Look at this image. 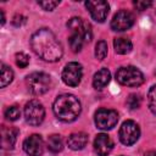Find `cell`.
Wrapping results in <instances>:
<instances>
[{
	"instance_id": "6da1fadb",
	"label": "cell",
	"mask_w": 156,
	"mask_h": 156,
	"mask_svg": "<svg viewBox=\"0 0 156 156\" xmlns=\"http://www.w3.org/2000/svg\"><path fill=\"white\" fill-rule=\"evenodd\" d=\"M32 50L44 61L56 62L61 58L63 49L56 35L48 28L38 29L30 37Z\"/></svg>"
},
{
	"instance_id": "7a4b0ae2",
	"label": "cell",
	"mask_w": 156,
	"mask_h": 156,
	"mask_svg": "<svg viewBox=\"0 0 156 156\" xmlns=\"http://www.w3.org/2000/svg\"><path fill=\"white\" fill-rule=\"evenodd\" d=\"M67 28L71 32L68 41H69V46L73 52L80 51L83 45L91 40V37H93L91 27L84 18L72 17L67 22Z\"/></svg>"
},
{
	"instance_id": "3957f363",
	"label": "cell",
	"mask_w": 156,
	"mask_h": 156,
	"mask_svg": "<svg viewBox=\"0 0 156 156\" xmlns=\"http://www.w3.org/2000/svg\"><path fill=\"white\" fill-rule=\"evenodd\" d=\"M55 116L62 122H72L80 113V102L72 94H62L56 98L52 105Z\"/></svg>"
},
{
	"instance_id": "277c9868",
	"label": "cell",
	"mask_w": 156,
	"mask_h": 156,
	"mask_svg": "<svg viewBox=\"0 0 156 156\" xmlns=\"http://www.w3.org/2000/svg\"><path fill=\"white\" fill-rule=\"evenodd\" d=\"M26 84L33 95H43L51 87V78L44 72H33L27 76Z\"/></svg>"
},
{
	"instance_id": "5b68a950",
	"label": "cell",
	"mask_w": 156,
	"mask_h": 156,
	"mask_svg": "<svg viewBox=\"0 0 156 156\" xmlns=\"http://www.w3.org/2000/svg\"><path fill=\"white\" fill-rule=\"evenodd\" d=\"M116 79L119 84L127 87H139L144 83V74L134 66L121 67L116 72Z\"/></svg>"
},
{
	"instance_id": "8992f818",
	"label": "cell",
	"mask_w": 156,
	"mask_h": 156,
	"mask_svg": "<svg viewBox=\"0 0 156 156\" xmlns=\"http://www.w3.org/2000/svg\"><path fill=\"white\" fill-rule=\"evenodd\" d=\"M24 117L30 126H39L45 117L44 106L38 100H30L24 106Z\"/></svg>"
},
{
	"instance_id": "52a82bcc",
	"label": "cell",
	"mask_w": 156,
	"mask_h": 156,
	"mask_svg": "<svg viewBox=\"0 0 156 156\" xmlns=\"http://www.w3.org/2000/svg\"><path fill=\"white\" fill-rule=\"evenodd\" d=\"M118 122V113L111 108H100L95 112V124L100 129H111Z\"/></svg>"
},
{
	"instance_id": "ba28073f",
	"label": "cell",
	"mask_w": 156,
	"mask_h": 156,
	"mask_svg": "<svg viewBox=\"0 0 156 156\" xmlns=\"http://www.w3.org/2000/svg\"><path fill=\"white\" fill-rule=\"evenodd\" d=\"M139 135L140 129L134 121H126L119 128V140L127 146L133 145L139 139Z\"/></svg>"
},
{
	"instance_id": "9c48e42d",
	"label": "cell",
	"mask_w": 156,
	"mask_h": 156,
	"mask_svg": "<svg viewBox=\"0 0 156 156\" xmlns=\"http://www.w3.org/2000/svg\"><path fill=\"white\" fill-rule=\"evenodd\" d=\"M82 76L83 69L78 62L67 63L62 71V80L69 87H77L82 80Z\"/></svg>"
},
{
	"instance_id": "30bf717a",
	"label": "cell",
	"mask_w": 156,
	"mask_h": 156,
	"mask_svg": "<svg viewBox=\"0 0 156 156\" xmlns=\"http://www.w3.org/2000/svg\"><path fill=\"white\" fill-rule=\"evenodd\" d=\"M133 24H134V15L130 11H127V10L118 11L111 21V28L116 32L127 30Z\"/></svg>"
},
{
	"instance_id": "8fae6325",
	"label": "cell",
	"mask_w": 156,
	"mask_h": 156,
	"mask_svg": "<svg viewBox=\"0 0 156 156\" xmlns=\"http://www.w3.org/2000/svg\"><path fill=\"white\" fill-rule=\"evenodd\" d=\"M85 7L88 9L90 16L96 22H104L108 15V4L107 1L98 0V1H87Z\"/></svg>"
},
{
	"instance_id": "7c38bea8",
	"label": "cell",
	"mask_w": 156,
	"mask_h": 156,
	"mask_svg": "<svg viewBox=\"0 0 156 156\" xmlns=\"http://www.w3.org/2000/svg\"><path fill=\"white\" fill-rule=\"evenodd\" d=\"M23 149L29 156H41L44 152V141L43 138L38 134L29 135L23 141Z\"/></svg>"
},
{
	"instance_id": "4fadbf2b",
	"label": "cell",
	"mask_w": 156,
	"mask_h": 156,
	"mask_svg": "<svg viewBox=\"0 0 156 156\" xmlns=\"http://www.w3.org/2000/svg\"><path fill=\"white\" fill-rule=\"evenodd\" d=\"M112 149H113V141L107 134L100 133L96 135L94 140V150L99 156H107Z\"/></svg>"
},
{
	"instance_id": "5bb4252c",
	"label": "cell",
	"mask_w": 156,
	"mask_h": 156,
	"mask_svg": "<svg viewBox=\"0 0 156 156\" xmlns=\"http://www.w3.org/2000/svg\"><path fill=\"white\" fill-rule=\"evenodd\" d=\"M17 139V130L11 127L2 126L1 128V145L5 150H11L15 146Z\"/></svg>"
},
{
	"instance_id": "9a60e30c",
	"label": "cell",
	"mask_w": 156,
	"mask_h": 156,
	"mask_svg": "<svg viewBox=\"0 0 156 156\" xmlns=\"http://www.w3.org/2000/svg\"><path fill=\"white\" fill-rule=\"evenodd\" d=\"M88 143V135L83 132L73 133L67 139V145L72 150H82Z\"/></svg>"
},
{
	"instance_id": "2e32d148",
	"label": "cell",
	"mask_w": 156,
	"mask_h": 156,
	"mask_svg": "<svg viewBox=\"0 0 156 156\" xmlns=\"http://www.w3.org/2000/svg\"><path fill=\"white\" fill-rule=\"evenodd\" d=\"M111 79V74H110V71L107 68H101L99 69L95 74H94V78H93V85L95 89H102L105 88L108 82Z\"/></svg>"
},
{
	"instance_id": "e0dca14e",
	"label": "cell",
	"mask_w": 156,
	"mask_h": 156,
	"mask_svg": "<svg viewBox=\"0 0 156 156\" xmlns=\"http://www.w3.org/2000/svg\"><path fill=\"white\" fill-rule=\"evenodd\" d=\"M113 46H115V51L119 55H126L128 52L132 51V41L127 38H116L113 40Z\"/></svg>"
},
{
	"instance_id": "ac0fdd59",
	"label": "cell",
	"mask_w": 156,
	"mask_h": 156,
	"mask_svg": "<svg viewBox=\"0 0 156 156\" xmlns=\"http://www.w3.org/2000/svg\"><path fill=\"white\" fill-rule=\"evenodd\" d=\"M48 149L54 154H57L63 149V143L58 134H52L48 138Z\"/></svg>"
},
{
	"instance_id": "d6986e66",
	"label": "cell",
	"mask_w": 156,
	"mask_h": 156,
	"mask_svg": "<svg viewBox=\"0 0 156 156\" xmlns=\"http://www.w3.org/2000/svg\"><path fill=\"white\" fill-rule=\"evenodd\" d=\"M12 79H13V72H12V69L10 67H7L6 65L2 63L1 65V78H0V80H1V83H0L1 88H5L6 85H9L12 82Z\"/></svg>"
},
{
	"instance_id": "ffe728a7",
	"label": "cell",
	"mask_w": 156,
	"mask_h": 156,
	"mask_svg": "<svg viewBox=\"0 0 156 156\" xmlns=\"http://www.w3.org/2000/svg\"><path fill=\"white\" fill-rule=\"evenodd\" d=\"M20 116H21V111H20V107L16 105L9 106L5 110V117L7 121H16L20 118Z\"/></svg>"
},
{
	"instance_id": "44dd1931",
	"label": "cell",
	"mask_w": 156,
	"mask_h": 156,
	"mask_svg": "<svg viewBox=\"0 0 156 156\" xmlns=\"http://www.w3.org/2000/svg\"><path fill=\"white\" fill-rule=\"evenodd\" d=\"M107 55V44L105 40H100L98 41L96 46H95V56L98 60H104Z\"/></svg>"
},
{
	"instance_id": "7402d4cb",
	"label": "cell",
	"mask_w": 156,
	"mask_h": 156,
	"mask_svg": "<svg viewBox=\"0 0 156 156\" xmlns=\"http://www.w3.org/2000/svg\"><path fill=\"white\" fill-rule=\"evenodd\" d=\"M147 105L152 113L156 115V85H152L147 94Z\"/></svg>"
},
{
	"instance_id": "603a6c76",
	"label": "cell",
	"mask_w": 156,
	"mask_h": 156,
	"mask_svg": "<svg viewBox=\"0 0 156 156\" xmlns=\"http://www.w3.org/2000/svg\"><path fill=\"white\" fill-rule=\"evenodd\" d=\"M141 105V98L138 95V94H130L127 99V106L130 108V110H135V108H139Z\"/></svg>"
},
{
	"instance_id": "cb8c5ba5",
	"label": "cell",
	"mask_w": 156,
	"mask_h": 156,
	"mask_svg": "<svg viewBox=\"0 0 156 156\" xmlns=\"http://www.w3.org/2000/svg\"><path fill=\"white\" fill-rule=\"evenodd\" d=\"M29 63V56L24 52H17L16 54V65L21 68H26Z\"/></svg>"
},
{
	"instance_id": "d4e9b609",
	"label": "cell",
	"mask_w": 156,
	"mask_h": 156,
	"mask_svg": "<svg viewBox=\"0 0 156 156\" xmlns=\"http://www.w3.org/2000/svg\"><path fill=\"white\" fill-rule=\"evenodd\" d=\"M60 1H39L38 5L43 7L45 11H52L56 6H58Z\"/></svg>"
},
{
	"instance_id": "484cf974",
	"label": "cell",
	"mask_w": 156,
	"mask_h": 156,
	"mask_svg": "<svg viewBox=\"0 0 156 156\" xmlns=\"http://www.w3.org/2000/svg\"><path fill=\"white\" fill-rule=\"evenodd\" d=\"M133 5L136 10L139 11H144L146 9H149L151 5H152V1H141V0H135L133 1Z\"/></svg>"
},
{
	"instance_id": "4316f807",
	"label": "cell",
	"mask_w": 156,
	"mask_h": 156,
	"mask_svg": "<svg viewBox=\"0 0 156 156\" xmlns=\"http://www.w3.org/2000/svg\"><path fill=\"white\" fill-rule=\"evenodd\" d=\"M23 23H26V17L22 16V15H15L13 18H12V24L15 27H20L22 26Z\"/></svg>"
},
{
	"instance_id": "83f0119b",
	"label": "cell",
	"mask_w": 156,
	"mask_h": 156,
	"mask_svg": "<svg viewBox=\"0 0 156 156\" xmlns=\"http://www.w3.org/2000/svg\"><path fill=\"white\" fill-rule=\"evenodd\" d=\"M145 156H156V151L150 150V151H147V152L145 154Z\"/></svg>"
},
{
	"instance_id": "f1b7e54d",
	"label": "cell",
	"mask_w": 156,
	"mask_h": 156,
	"mask_svg": "<svg viewBox=\"0 0 156 156\" xmlns=\"http://www.w3.org/2000/svg\"><path fill=\"white\" fill-rule=\"evenodd\" d=\"M0 13H1V24H4V23H5V13H4L2 10L0 11Z\"/></svg>"
}]
</instances>
